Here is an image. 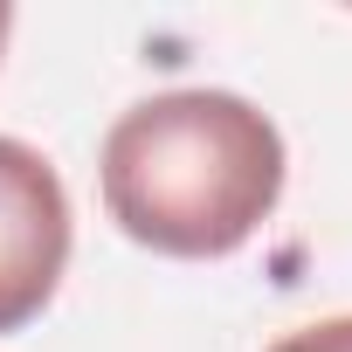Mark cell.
Returning <instances> with one entry per match:
<instances>
[{
	"label": "cell",
	"instance_id": "obj_3",
	"mask_svg": "<svg viewBox=\"0 0 352 352\" xmlns=\"http://www.w3.org/2000/svg\"><path fill=\"white\" fill-rule=\"evenodd\" d=\"M270 352H352V311L318 318V324H297V331H283Z\"/></svg>",
	"mask_w": 352,
	"mask_h": 352
},
{
	"label": "cell",
	"instance_id": "obj_4",
	"mask_svg": "<svg viewBox=\"0 0 352 352\" xmlns=\"http://www.w3.org/2000/svg\"><path fill=\"white\" fill-rule=\"evenodd\" d=\"M8 35H14V8L0 0V49H8Z\"/></svg>",
	"mask_w": 352,
	"mask_h": 352
},
{
	"label": "cell",
	"instance_id": "obj_1",
	"mask_svg": "<svg viewBox=\"0 0 352 352\" xmlns=\"http://www.w3.org/2000/svg\"><path fill=\"white\" fill-rule=\"evenodd\" d=\"M283 131L235 90H159L118 111L97 152L104 214L152 256L221 263L283 201Z\"/></svg>",
	"mask_w": 352,
	"mask_h": 352
},
{
	"label": "cell",
	"instance_id": "obj_2",
	"mask_svg": "<svg viewBox=\"0 0 352 352\" xmlns=\"http://www.w3.org/2000/svg\"><path fill=\"white\" fill-rule=\"evenodd\" d=\"M69 270V194L63 173L0 131V331H21L49 311Z\"/></svg>",
	"mask_w": 352,
	"mask_h": 352
}]
</instances>
